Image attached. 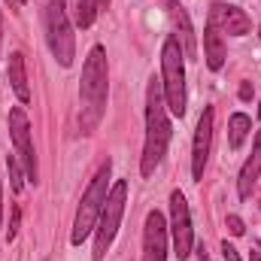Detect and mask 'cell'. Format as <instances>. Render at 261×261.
I'll list each match as a JSON object with an SVG mask.
<instances>
[{"instance_id":"1","label":"cell","mask_w":261,"mask_h":261,"mask_svg":"<svg viewBox=\"0 0 261 261\" xmlns=\"http://www.w3.org/2000/svg\"><path fill=\"white\" fill-rule=\"evenodd\" d=\"M170 146V119H167V103H164V91L161 82L149 79V91H146V146H143V158H140V173L152 176L158 170V164L164 161Z\"/></svg>"},{"instance_id":"2","label":"cell","mask_w":261,"mask_h":261,"mask_svg":"<svg viewBox=\"0 0 261 261\" xmlns=\"http://www.w3.org/2000/svg\"><path fill=\"white\" fill-rule=\"evenodd\" d=\"M107 52L103 46H94L85 58L82 67V82H79V94H82V113H79V128L82 134H91V130L100 125L103 119V110H107Z\"/></svg>"},{"instance_id":"3","label":"cell","mask_w":261,"mask_h":261,"mask_svg":"<svg viewBox=\"0 0 261 261\" xmlns=\"http://www.w3.org/2000/svg\"><path fill=\"white\" fill-rule=\"evenodd\" d=\"M161 91L173 116H186V55L176 37H167L161 46Z\"/></svg>"},{"instance_id":"4","label":"cell","mask_w":261,"mask_h":261,"mask_svg":"<svg viewBox=\"0 0 261 261\" xmlns=\"http://www.w3.org/2000/svg\"><path fill=\"white\" fill-rule=\"evenodd\" d=\"M110 176H113V161L107 158L100 164V170L94 173L91 186L85 189L82 203H79V213H76V222H73V234H70V243L73 246H82V240L91 234V228H97V219H100V210H103V200L110 195Z\"/></svg>"},{"instance_id":"5","label":"cell","mask_w":261,"mask_h":261,"mask_svg":"<svg viewBox=\"0 0 261 261\" xmlns=\"http://www.w3.org/2000/svg\"><path fill=\"white\" fill-rule=\"evenodd\" d=\"M125 200H128V182L125 179H116V186L110 189V195L103 200V210H100V219H97V234H94V252L91 258L103 261L107 249L113 246V237L122 225V216H125Z\"/></svg>"},{"instance_id":"6","label":"cell","mask_w":261,"mask_h":261,"mask_svg":"<svg viewBox=\"0 0 261 261\" xmlns=\"http://www.w3.org/2000/svg\"><path fill=\"white\" fill-rule=\"evenodd\" d=\"M46 37L55 61L61 67H73L76 58V37L64 12V0H46Z\"/></svg>"},{"instance_id":"7","label":"cell","mask_w":261,"mask_h":261,"mask_svg":"<svg viewBox=\"0 0 261 261\" xmlns=\"http://www.w3.org/2000/svg\"><path fill=\"white\" fill-rule=\"evenodd\" d=\"M170 231H173V249H176V258L186 261L192 255V246H195V231H192V213H189V200L186 195L176 189L170 195Z\"/></svg>"},{"instance_id":"8","label":"cell","mask_w":261,"mask_h":261,"mask_svg":"<svg viewBox=\"0 0 261 261\" xmlns=\"http://www.w3.org/2000/svg\"><path fill=\"white\" fill-rule=\"evenodd\" d=\"M9 134H12V143H15V152L24 164L28 179L37 182V155H34V143H31V122H28V113L21 107L9 110Z\"/></svg>"},{"instance_id":"9","label":"cell","mask_w":261,"mask_h":261,"mask_svg":"<svg viewBox=\"0 0 261 261\" xmlns=\"http://www.w3.org/2000/svg\"><path fill=\"white\" fill-rule=\"evenodd\" d=\"M210 28H216L219 34H228V37H246L252 31V21L240 6L216 0L210 6Z\"/></svg>"},{"instance_id":"10","label":"cell","mask_w":261,"mask_h":261,"mask_svg":"<svg viewBox=\"0 0 261 261\" xmlns=\"http://www.w3.org/2000/svg\"><path fill=\"white\" fill-rule=\"evenodd\" d=\"M213 122H216V110L203 107L197 130H195V146H192V176L195 179H203V167H206L210 146H213Z\"/></svg>"},{"instance_id":"11","label":"cell","mask_w":261,"mask_h":261,"mask_svg":"<svg viewBox=\"0 0 261 261\" xmlns=\"http://www.w3.org/2000/svg\"><path fill=\"white\" fill-rule=\"evenodd\" d=\"M143 261H167V225L158 210L146 216L143 231Z\"/></svg>"},{"instance_id":"12","label":"cell","mask_w":261,"mask_h":261,"mask_svg":"<svg viewBox=\"0 0 261 261\" xmlns=\"http://www.w3.org/2000/svg\"><path fill=\"white\" fill-rule=\"evenodd\" d=\"M161 3L167 6V15H170L173 24H176V40H179V46H182V55H186L189 61H195L197 58V37H195V28H192V18H189L186 6L176 3V0H161Z\"/></svg>"},{"instance_id":"13","label":"cell","mask_w":261,"mask_h":261,"mask_svg":"<svg viewBox=\"0 0 261 261\" xmlns=\"http://www.w3.org/2000/svg\"><path fill=\"white\" fill-rule=\"evenodd\" d=\"M258 173H261V130L255 134V143H252V155H249V161L243 164V170H240V176H237V195L243 197V200L252 195Z\"/></svg>"},{"instance_id":"14","label":"cell","mask_w":261,"mask_h":261,"mask_svg":"<svg viewBox=\"0 0 261 261\" xmlns=\"http://www.w3.org/2000/svg\"><path fill=\"white\" fill-rule=\"evenodd\" d=\"M6 76H9V85H12L15 97H18L21 103H28V100H31V88H28V70H24V55H21V52H12V55H9Z\"/></svg>"},{"instance_id":"15","label":"cell","mask_w":261,"mask_h":261,"mask_svg":"<svg viewBox=\"0 0 261 261\" xmlns=\"http://www.w3.org/2000/svg\"><path fill=\"white\" fill-rule=\"evenodd\" d=\"M203 58H206V67L210 70H222L225 64V43H222V34L216 28L206 24L203 31Z\"/></svg>"},{"instance_id":"16","label":"cell","mask_w":261,"mask_h":261,"mask_svg":"<svg viewBox=\"0 0 261 261\" xmlns=\"http://www.w3.org/2000/svg\"><path fill=\"white\" fill-rule=\"evenodd\" d=\"M249 128H252V122H249L246 113H234V116L228 119V143H231V149H240V146H243Z\"/></svg>"},{"instance_id":"17","label":"cell","mask_w":261,"mask_h":261,"mask_svg":"<svg viewBox=\"0 0 261 261\" xmlns=\"http://www.w3.org/2000/svg\"><path fill=\"white\" fill-rule=\"evenodd\" d=\"M97 3L94 0H79V6H76V24L79 28H91L94 24V18H97Z\"/></svg>"},{"instance_id":"18","label":"cell","mask_w":261,"mask_h":261,"mask_svg":"<svg viewBox=\"0 0 261 261\" xmlns=\"http://www.w3.org/2000/svg\"><path fill=\"white\" fill-rule=\"evenodd\" d=\"M6 164H9V182H12V192H21V189H24V176H21L18 158H15V155H9V158H6Z\"/></svg>"},{"instance_id":"19","label":"cell","mask_w":261,"mask_h":261,"mask_svg":"<svg viewBox=\"0 0 261 261\" xmlns=\"http://www.w3.org/2000/svg\"><path fill=\"white\" fill-rule=\"evenodd\" d=\"M225 225H228V231H231L234 237H243V234H246V225H243V219H240V216H228V222H225Z\"/></svg>"},{"instance_id":"20","label":"cell","mask_w":261,"mask_h":261,"mask_svg":"<svg viewBox=\"0 0 261 261\" xmlns=\"http://www.w3.org/2000/svg\"><path fill=\"white\" fill-rule=\"evenodd\" d=\"M18 222H21V210L15 206V210H12V222H9V234H6V240H15V234H18Z\"/></svg>"},{"instance_id":"21","label":"cell","mask_w":261,"mask_h":261,"mask_svg":"<svg viewBox=\"0 0 261 261\" xmlns=\"http://www.w3.org/2000/svg\"><path fill=\"white\" fill-rule=\"evenodd\" d=\"M222 258H225V261H240V255H237V249H234V246H231L228 240L222 243Z\"/></svg>"},{"instance_id":"22","label":"cell","mask_w":261,"mask_h":261,"mask_svg":"<svg viewBox=\"0 0 261 261\" xmlns=\"http://www.w3.org/2000/svg\"><path fill=\"white\" fill-rule=\"evenodd\" d=\"M240 100H252V94H255V88H252V82H240Z\"/></svg>"},{"instance_id":"23","label":"cell","mask_w":261,"mask_h":261,"mask_svg":"<svg viewBox=\"0 0 261 261\" xmlns=\"http://www.w3.org/2000/svg\"><path fill=\"white\" fill-rule=\"evenodd\" d=\"M197 261H210V255H206V246H197Z\"/></svg>"},{"instance_id":"24","label":"cell","mask_w":261,"mask_h":261,"mask_svg":"<svg viewBox=\"0 0 261 261\" xmlns=\"http://www.w3.org/2000/svg\"><path fill=\"white\" fill-rule=\"evenodd\" d=\"M0 225H3V182H0Z\"/></svg>"},{"instance_id":"25","label":"cell","mask_w":261,"mask_h":261,"mask_svg":"<svg viewBox=\"0 0 261 261\" xmlns=\"http://www.w3.org/2000/svg\"><path fill=\"white\" fill-rule=\"evenodd\" d=\"M94 3H97V9H107L110 6V0H94Z\"/></svg>"},{"instance_id":"26","label":"cell","mask_w":261,"mask_h":261,"mask_svg":"<svg viewBox=\"0 0 261 261\" xmlns=\"http://www.w3.org/2000/svg\"><path fill=\"white\" fill-rule=\"evenodd\" d=\"M249 261H261V255H258V252H255V249L249 252Z\"/></svg>"},{"instance_id":"27","label":"cell","mask_w":261,"mask_h":261,"mask_svg":"<svg viewBox=\"0 0 261 261\" xmlns=\"http://www.w3.org/2000/svg\"><path fill=\"white\" fill-rule=\"evenodd\" d=\"M0 37H3V15H0Z\"/></svg>"},{"instance_id":"28","label":"cell","mask_w":261,"mask_h":261,"mask_svg":"<svg viewBox=\"0 0 261 261\" xmlns=\"http://www.w3.org/2000/svg\"><path fill=\"white\" fill-rule=\"evenodd\" d=\"M12 3H15V6H21V3H24V0H12Z\"/></svg>"},{"instance_id":"29","label":"cell","mask_w":261,"mask_h":261,"mask_svg":"<svg viewBox=\"0 0 261 261\" xmlns=\"http://www.w3.org/2000/svg\"><path fill=\"white\" fill-rule=\"evenodd\" d=\"M258 116H261V107H258Z\"/></svg>"}]
</instances>
